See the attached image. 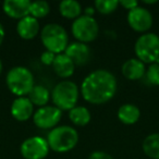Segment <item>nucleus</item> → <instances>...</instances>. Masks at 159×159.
<instances>
[{"mask_svg":"<svg viewBox=\"0 0 159 159\" xmlns=\"http://www.w3.org/2000/svg\"><path fill=\"white\" fill-rule=\"evenodd\" d=\"M128 23L134 31L146 32L152 25V16L146 8L136 7L128 13Z\"/></svg>","mask_w":159,"mask_h":159,"instance_id":"nucleus-10","label":"nucleus"},{"mask_svg":"<svg viewBox=\"0 0 159 159\" xmlns=\"http://www.w3.org/2000/svg\"><path fill=\"white\" fill-rule=\"evenodd\" d=\"M69 118L74 124L79 126H84L91 121V112L86 107L75 106L69 111Z\"/></svg>","mask_w":159,"mask_h":159,"instance_id":"nucleus-21","label":"nucleus"},{"mask_svg":"<svg viewBox=\"0 0 159 159\" xmlns=\"http://www.w3.org/2000/svg\"><path fill=\"white\" fill-rule=\"evenodd\" d=\"M134 51L143 63H159V36L155 33L141 35L134 45Z\"/></svg>","mask_w":159,"mask_h":159,"instance_id":"nucleus-6","label":"nucleus"},{"mask_svg":"<svg viewBox=\"0 0 159 159\" xmlns=\"http://www.w3.org/2000/svg\"><path fill=\"white\" fill-rule=\"evenodd\" d=\"M56 56H57L56 53L46 50L40 55V61H42V63L46 64V66H52Z\"/></svg>","mask_w":159,"mask_h":159,"instance_id":"nucleus-25","label":"nucleus"},{"mask_svg":"<svg viewBox=\"0 0 159 159\" xmlns=\"http://www.w3.org/2000/svg\"><path fill=\"white\" fill-rule=\"evenodd\" d=\"M79 142V133L69 125L53 128L47 136L49 148L57 152H66L73 149Z\"/></svg>","mask_w":159,"mask_h":159,"instance_id":"nucleus-2","label":"nucleus"},{"mask_svg":"<svg viewBox=\"0 0 159 159\" xmlns=\"http://www.w3.org/2000/svg\"><path fill=\"white\" fill-rule=\"evenodd\" d=\"M1 72H2V61L0 59V74H1Z\"/></svg>","mask_w":159,"mask_h":159,"instance_id":"nucleus-31","label":"nucleus"},{"mask_svg":"<svg viewBox=\"0 0 159 159\" xmlns=\"http://www.w3.org/2000/svg\"><path fill=\"white\" fill-rule=\"evenodd\" d=\"M51 98L55 107L60 110L73 109L79 100V87L72 81H61L58 83L51 93Z\"/></svg>","mask_w":159,"mask_h":159,"instance_id":"nucleus-5","label":"nucleus"},{"mask_svg":"<svg viewBox=\"0 0 159 159\" xmlns=\"http://www.w3.org/2000/svg\"><path fill=\"white\" fill-rule=\"evenodd\" d=\"M50 97L49 91L43 85H35L29 93V99L32 102L33 105L40 107H45L47 105Z\"/></svg>","mask_w":159,"mask_h":159,"instance_id":"nucleus-20","label":"nucleus"},{"mask_svg":"<svg viewBox=\"0 0 159 159\" xmlns=\"http://www.w3.org/2000/svg\"><path fill=\"white\" fill-rule=\"evenodd\" d=\"M3 38H5V29H3V25L0 22V45L2 44Z\"/></svg>","mask_w":159,"mask_h":159,"instance_id":"nucleus-28","label":"nucleus"},{"mask_svg":"<svg viewBox=\"0 0 159 159\" xmlns=\"http://www.w3.org/2000/svg\"><path fill=\"white\" fill-rule=\"evenodd\" d=\"M142 147L147 157L152 159H159V133H152L146 136Z\"/></svg>","mask_w":159,"mask_h":159,"instance_id":"nucleus-19","label":"nucleus"},{"mask_svg":"<svg viewBox=\"0 0 159 159\" xmlns=\"http://www.w3.org/2000/svg\"><path fill=\"white\" fill-rule=\"evenodd\" d=\"M117 92V80L111 72L104 69L89 73L81 85V94L89 104L102 105L109 102Z\"/></svg>","mask_w":159,"mask_h":159,"instance_id":"nucleus-1","label":"nucleus"},{"mask_svg":"<svg viewBox=\"0 0 159 159\" xmlns=\"http://www.w3.org/2000/svg\"><path fill=\"white\" fill-rule=\"evenodd\" d=\"M30 0H6L2 3V9L8 16L16 20L30 16Z\"/></svg>","mask_w":159,"mask_h":159,"instance_id":"nucleus-11","label":"nucleus"},{"mask_svg":"<svg viewBox=\"0 0 159 159\" xmlns=\"http://www.w3.org/2000/svg\"><path fill=\"white\" fill-rule=\"evenodd\" d=\"M119 5H121L123 8L128 9L129 11L139 7V2L135 1V0H121V1H119Z\"/></svg>","mask_w":159,"mask_h":159,"instance_id":"nucleus-26","label":"nucleus"},{"mask_svg":"<svg viewBox=\"0 0 159 159\" xmlns=\"http://www.w3.org/2000/svg\"><path fill=\"white\" fill-rule=\"evenodd\" d=\"M119 6V0H96L95 8L102 14H109L116 11Z\"/></svg>","mask_w":159,"mask_h":159,"instance_id":"nucleus-23","label":"nucleus"},{"mask_svg":"<svg viewBox=\"0 0 159 159\" xmlns=\"http://www.w3.org/2000/svg\"><path fill=\"white\" fill-rule=\"evenodd\" d=\"M50 11V7L49 3L44 0H36L31 2V7H30V16H32L35 19H40L46 16Z\"/></svg>","mask_w":159,"mask_h":159,"instance_id":"nucleus-22","label":"nucleus"},{"mask_svg":"<svg viewBox=\"0 0 159 159\" xmlns=\"http://www.w3.org/2000/svg\"><path fill=\"white\" fill-rule=\"evenodd\" d=\"M95 13V9L92 7H87L85 9V16H93V14Z\"/></svg>","mask_w":159,"mask_h":159,"instance_id":"nucleus-29","label":"nucleus"},{"mask_svg":"<svg viewBox=\"0 0 159 159\" xmlns=\"http://www.w3.org/2000/svg\"><path fill=\"white\" fill-rule=\"evenodd\" d=\"M89 159H113V158L105 152H94L91 154Z\"/></svg>","mask_w":159,"mask_h":159,"instance_id":"nucleus-27","label":"nucleus"},{"mask_svg":"<svg viewBox=\"0 0 159 159\" xmlns=\"http://www.w3.org/2000/svg\"><path fill=\"white\" fill-rule=\"evenodd\" d=\"M49 149L47 139L42 136H32L21 144L20 152L25 159H44Z\"/></svg>","mask_w":159,"mask_h":159,"instance_id":"nucleus-8","label":"nucleus"},{"mask_svg":"<svg viewBox=\"0 0 159 159\" xmlns=\"http://www.w3.org/2000/svg\"><path fill=\"white\" fill-rule=\"evenodd\" d=\"M141 111L133 104H124L118 110V118L124 124H134L139 121Z\"/></svg>","mask_w":159,"mask_h":159,"instance_id":"nucleus-17","label":"nucleus"},{"mask_svg":"<svg viewBox=\"0 0 159 159\" xmlns=\"http://www.w3.org/2000/svg\"><path fill=\"white\" fill-rule=\"evenodd\" d=\"M62 111L55 106H45L34 112L33 121L39 129H53L61 120Z\"/></svg>","mask_w":159,"mask_h":159,"instance_id":"nucleus-9","label":"nucleus"},{"mask_svg":"<svg viewBox=\"0 0 159 159\" xmlns=\"http://www.w3.org/2000/svg\"><path fill=\"white\" fill-rule=\"evenodd\" d=\"M89 47L84 43L74 42L68 45L64 53L73 61L75 66H84L89 59Z\"/></svg>","mask_w":159,"mask_h":159,"instance_id":"nucleus-13","label":"nucleus"},{"mask_svg":"<svg viewBox=\"0 0 159 159\" xmlns=\"http://www.w3.org/2000/svg\"><path fill=\"white\" fill-rule=\"evenodd\" d=\"M122 74L125 79L130 81H136L139 80L145 75L146 69L145 64L139 60L137 58H132L129 59L122 64Z\"/></svg>","mask_w":159,"mask_h":159,"instance_id":"nucleus-15","label":"nucleus"},{"mask_svg":"<svg viewBox=\"0 0 159 159\" xmlns=\"http://www.w3.org/2000/svg\"><path fill=\"white\" fill-rule=\"evenodd\" d=\"M40 39L46 50L59 55L66 49L69 45V36L64 27L57 23H49L43 27Z\"/></svg>","mask_w":159,"mask_h":159,"instance_id":"nucleus-3","label":"nucleus"},{"mask_svg":"<svg viewBox=\"0 0 159 159\" xmlns=\"http://www.w3.org/2000/svg\"><path fill=\"white\" fill-rule=\"evenodd\" d=\"M145 74H146V79H147L149 84L159 85V63L158 62L149 64L148 69L146 70Z\"/></svg>","mask_w":159,"mask_h":159,"instance_id":"nucleus-24","label":"nucleus"},{"mask_svg":"<svg viewBox=\"0 0 159 159\" xmlns=\"http://www.w3.org/2000/svg\"><path fill=\"white\" fill-rule=\"evenodd\" d=\"M143 2H144V3H147V5H152V3H156L157 1H156V0H152V1H148V0H144Z\"/></svg>","mask_w":159,"mask_h":159,"instance_id":"nucleus-30","label":"nucleus"},{"mask_svg":"<svg viewBox=\"0 0 159 159\" xmlns=\"http://www.w3.org/2000/svg\"><path fill=\"white\" fill-rule=\"evenodd\" d=\"M6 83H7L9 91L19 97L29 95L32 89L35 86L33 74L25 66L12 68L7 74Z\"/></svg>","mask_w":159,"mask_h":159,"instance_id":"nucleus-4","label":"nucleus"},{"mask_svg":"<svg viewBox=\"0 0 159 159\" xmlns=\"http://www.w3.org/2000/svg\"><path fill=\"white\" fill-rule=\"evenodd\" d=\"M52 68L58 76L66 79L74 73L75 64L66 53H59L56 56L55 60H53Z\"/></svg>","mask_w":159,"mask_h":159,"instance_id":"nucleus-16","label":"nucleus"},{"mask_svg":"<svg viewBox=\"0 0 159 159\" xmlns=\"http://www.w3.org/2000/svg\"><path fill=\"white\" fill-rule=\"evenodd\" d=\"M16 32L23 39H32L39 32V23L37 19L33 18L32 16H27L19 20L16 24Z\"/></svg>","mask_w":159,"mask_h":159,"instance_id":"nucleus-14","label":"nucleus"},{"mask_svg":"<svg viewBox=\"0 0 159 159\" xmlns=\"http://www.w3.org/2000/svg\"><path fill=\"white\" fill-rule=\"evenodd\" d=\"M98 23L93 16H81L72 23V34L80 43H89L98 36Z\"/></svg>","mask_w":159,"mask_h":159,"instance_id":"nucleus-7","label":"nucleus"},{"mask_svg":"<svg viewBox=\"0 0 159 159\" xmlns=\"http://www.w3.org/2000/svg\"><path fill=\"white\" fill-rule=\"evenodd\" d=\"M11 115L18 121H26L34 115V105L29 97H18L11 105Z\"/></svg>","mask_w":159,"mask_h":159,"instance_id":"nucleus-12","label":"nucleus"},{"mask_svg":"<svg viewBox=\"0 0 159 159\" xmlns=\"http://www.w3.org/2000/svg\"><path fill=\"white\" fill-rule=\"evenodd\" d=\"M59 11L64 18L75 20L81 16L82 6L76 0H63L59 5Z\"/></svg>","mask_w":159,"mask_h":159,"instance_id":"nucleus-18","label":"nucleus"}]
</instances>
